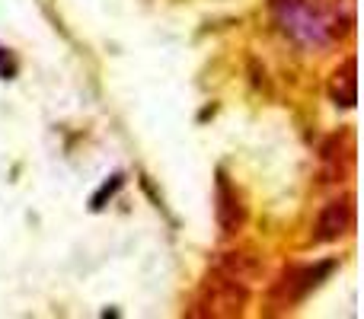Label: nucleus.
Returning a JSON list of instances; mask_svg holds the SVG:
<instances>
[{
  "label": "nucleus",
  "instance_id": "1",
  "mask_svg": "<svg viewBox=\"0 0 364 319\" xmlns=\"http://www.w3.org/2000/svg\"><path fill=\"white\" fill-rule=\"evenodd\" d=\"M348 220H352V211H348L346 201H333V205L323 211L320 220V239H336L339 233H346Z\"/></svg>",
  "mask_w": 364,
  "mask_h": 319
},
{
  "label": "nucleus",
  "instance_id": "2",
  "mask_svg": "<svg viewBox=\"0 0 364 319\" xmlns=\"http://www.w3.org/2000/svg\"><path fill=\"white\" fill-rule=\"evenodd\" d=\"M336 265L333 262H323V265H316V269H310V271H304V278H301V284H297V291H294V297L301 301L304 294H310V291L320 284V278H326L329 271H333Z\"/></svg>",
  "mask_w": 364,
  "mask_h": 319
},
{
  "label": "nucleus",
  "instance_id": "3",
  "mask_svg": "<svg viewBox=\"0 0 364 319\" xmlns=\"http://www.w3.org/2000/svg\"><path fill=\"white\" fill-rule=\"evenodd\" d=\"M122 182H125V179H122V175H112V179H109L106 185H102L100 192L93 195V205H90V207H93V211H102V207H106V201L112 198V195L122 188Z\"/></svg>",
  "mask_w": 364,
  "mask_h": 319
}]
</instances>
